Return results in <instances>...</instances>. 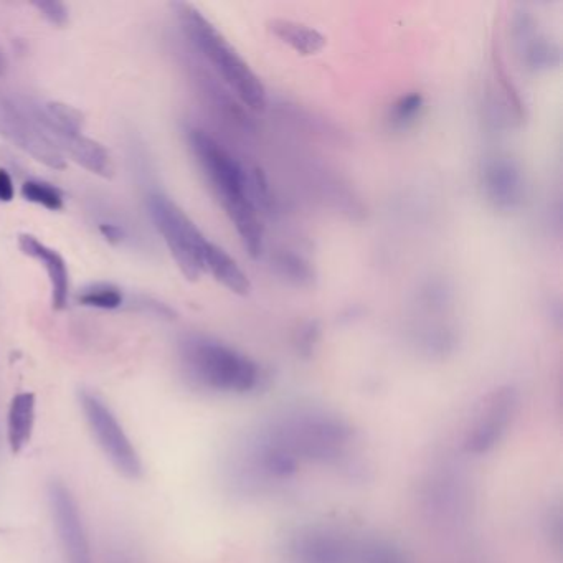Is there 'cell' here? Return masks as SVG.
I'll list each match as a JSON object with an SVG mask.
<instances>
[{"instance_id":"1","label":"cell","mask_w":563,"mask_h":563,"mask_svg":"<svg viewBox=\"0 0 563 563\" xmlns=\"http://www.w3.org/2000/svg\"><path fill=\"white\" fill-rule=\"evenodd\" d=\"M352 443L341 418L319 410H289L248 436L235 455L233 471L247 488L291 478L301 463H337Z\"/></svg>"},{"instance_id":"2","label":"cell","mask_w":563,"mask_h":563,"mask_svg":"<svg viewBox=\"0 0 563 563\" xmlns=\"http://www.w3.org/2000/svg\"><path fill=\"white\" fill-rule=\"evenodd\" d=\"M187 141L200 169L212 185L213 192L232 220L243 247L251 258H258L263 251L265 232L260 212L251 199L247 171L217 139L202 129L190 128L187 131Z\"/></svg>"},{"instance_id":"3","label":"cell","mask_w":563,"mask_h":563,"mask_svg":"<svg viewBox=\"0 0 563 563\" xmlns=\"http://www.w3.org/2000/svg\"><path fill=\"white\" fill-rule=\"evenodd\" d=\"M174 7L180 29L218 76H222L232 93L251 111H263L268 103L265 85L232 43L194 5L179 2Z\"/></svg>"},{"instance_id":"4","label":"cell","mask_w":563,"mask_h":563,"mask_svg":"<svg viewBox=\"0 0 563 563\" xmlns=\"http://www.w3.org/2000/svg\"><path fill=\"white\" fill-rule=\"evenodd\" d=\"M179 355L187 377L207 390L242 395L260 385L261 370L255 360L212 337H184Z\"/></svg>"},{"instance_id":"5","label":"cell","mask_w":563,"mask_h":563,"mask_svg":"<svg viewBox=\"0 0 563 563\" xmlns=\"http://www.w3.org/2000/svg\"><path fill=\"white\" fill-rule=\"evenodd\" d=\"M147 207L180 273L185 280H199L205 271L204 250L209 240L190 220L189 215L166 195L159 192L149 195Z\"/></svg>"},{"instance_id":"6","label":"cell","mask_w":563,"mask_h":563,"mask_svg":"<svg viewBox=\"0 0 563 563\" xmlns=\"http://www.w3.org/2000/svg\"><path fill=\"white\" fill-rule=\"evenodd\" d=\"M78 400L98 445L105 451L114 468L118 469L124 478H141V458L111 408L90 390H80Z\"/></svg>"},{"instance_id":"7","label":"cell","mask_w":563,"mask_h":563,"mask_svg":"<svg viewBox=\"0 0 563 563\" xmlns=\"http://www.w3.org/2000/svg\"><path fill=\"white\" fill-rule=\"evenodd\" d=\"M0 136L27 152L43 166L55 171H62L67 166L63 152L38 128L25 108L24 101L0 95Z\"/></svg>"},{"instance_id":"8","label":"cell","mask_w":563,"mask_h":563,"mask_svg":"<svg viewBox=\"0 0 563 563\" xmlns=\"http://www.w3.org/2000/svg\"><path fill=\"white\" fill-rule=\"evenodd\" d=\"M47 494L65 560L67 563H93L85 522L67 484L53 479L48 483Z\"/></svg>"},{"instance_id":"9","label":"cell","mask_w":563,"mask_h":563,"mask_svg":"<svg viewBox=\"0 0 563 563\" xmlns=\"http://www.w3.org/2000/svg\"><path fill=\"white\" fill-rule=\"evenodd\" d=\"M517 395L512 388L494 390L476 413L464 438V450L471 455H486L506 435L516 415Z\"/></svg>"},{"instance_id":"10","label":"cell","mask_w":563,"mask_h":563,"mask_svg":"<svg viewBox=\"0 0 563 563\" xmlns=\"http://www.w3.org/2000/svg\"><path fill=\"white\" fill-rule=\"evenodd\" d=\"M360 540L329 527L299 530L289 542L294 563H357Z\"/></svg>"},{"instance_id":"11","label":"cell","mask_w":563,"mask_h":563,"mask_svg":"<svg viewBox=\"0 0 563 563\" xmlns=\"http://www.w3.org/2000/svg\"><path fill=\"white\" fill-rule=\"evenodd\" d=\"M484 197L494 209L512 212L526 199V179L514 159L507 156L486 157L479 171Z\"/></svg>"},{"instance_id":"12","label":"cell","mask_w":563,"mask_h":563,"mask_svg":"<svg viewBox=\"0 0 563 563\" xmlns=\"http://www.w3.org/2000/svg\"><path fill=\"white\" fill-rule=\"evenodd\" d=\"M512 38L522 65L529 71L540 73L560 65V48L552 38L540 32L537 20L529 12H517L512 20Z\"/></svg>"},{"instance_id":"13","label":"cell","mask_w":563,"mask_h":563,"mask_svg":"<svg viewBox=\"0 0 563 563\" xmlns=\"http://www.w3.org/2000/svg\"><path fill=\"white\" fill-rule=\"evenodd\" d=\"M17 242L25 256L38 261L47 271L50 289H52V308L57 311L65 308L70 296V271L65 258L30 233H20Z\"/></svg>"},{"instance_id":"14","label":"cell","mask_w":563,"mask_h":563,"mask_svg":"<svg viewBox=\"0 0 563 563\" xmlns=\"http://www.w3.org/2000/svg\"><path fill=\"white\" fill-rule=\"evenodd\" d=\"M53 144L60 151H67L68 156L76 164H80L91 174L103 177V179H111L114 176L113 157L106 151L103 144L95 139L88 138L83 133H62L53 138Z\"/></svg>"},{"instance_id":"15","label":"cell","mask_w":563,"mask_h":563,"mask_svg":"<svg viewBox=\"0 0 563 563\" xmlns=\"http://www.w3.org/2000/svg\"><path fill=\"white\" fill-rule=\"evenodd\" d=\"M35 400L34 393H17L10 402L9 413H7V441L10 451L19 455L29 445L34 435L35 426Z\"/></svg>"},{"instance_id":"16","label":"cell","mask_w":563,"mask_h":563,"mask_svg":"<svg viewBox=\"0 0 563 563\" xmlns=\"http://www.w3.org/2000/svg\"><path fill=\"white\" fill-rule=\"evenodd\" d=\"M205 271L222 284L223 288L232 291L238 296H247L251 291V283L245 271L240 268L237 261L228 255L227 251L215 243L207 242L204 250Z\"/></svg>"},{"instance_id":"17","label":"cell","mask_w":563,"mask_h":563,"mask_svg":"<svg viewBox=\"0 0 563 563\" xmlns=\"http://www.w3.org/2000/svg\"><path fill=\"white\" fill-rule=\"evenodd\" d=\"M271 34L301 55H316L326 45V37L309 25L293 20L275 19L268 24Z\"/></svg>"},{"instance_id":"18","label":"cell","mask_w":563,"mask_h":563,"mask_svg":"<svg viewBox=\"0 0 563 563\" xmlns=\"http://www.w3.org/2000/svg\"><path fill=\"white\" fill-rule=\"evenodd\" d=\"M275 270L281 278L299 286V288H309L316 281V273L311 263L301 255H296L293 251H280L273 258Z\"/></svg>"},{"instance_id":"19","label":"cell","mask_w":563,"mask_h":563,"mask_svg":"<svg viewBox=\"0 0 563 563\" xmlns=\"http://www.w3.org/2000/svg\"><path fill=\"white\" fill-rule=\"evenodd\" d=\"M438 484L431 486L428 496L431 499V509L445 517H455L463 506L464 494L458 479L451 476H440Z\"/></svg>"},{"instance_id":"20","label":"cell","mask_w":563,"mask_h":563,"mask_svg":"<svg viewBox=\"0 0 563 563\" xmlns=\"http://www.w3.org/2000/svg\"><path fill=\"white\" fill-rule=\"evenodd\" d=\"M80 301L86 308L103 309V311H114L123 308L126 303L123 289L111 283H93L81 289L78 294Z\"/></svg>"},{"instance_id":"21","label":"cell","mask_w":563,"mask_h":563,"mask_svg":"<svg viewBox=\"0 0 563 563\" xmlns=\"http://www.w3.org/2000/svg\"><path fill=\"white\" fill-rule=\"evenodd\" d=\"M423 100L422 93L412 91L407 95L400 96L388 111V123L393 129H407L417 121L418 116L422 113Z\"/></svg>"},{"instance_id":"22","label":"cell","mask_w":563,"mask_h":563,"mask_svg":"<svg viewBox=\"0 0 563 563\" xmlns=\"http://www.w3.org/2000/svg\"><path fill=\"white\" fill-rule=\"evenodd\" d=\"M22 197L27 202L40 205L43 209L52 210V212L63 209L62 190L45 180L32 179L24 182Z\"/></svg>"},{"instance_id":"23","label":"cell","mask_w":563,"mask_h":563,"mask_svg":"<svg viewBox=\"0 0 563 563\" xmlns=\"http://www.w3.org/2000/svg\"><path fill=\"white\" fill-rule=\"evenodd\" d=\"M357 563H407L400 550L384 540H360Z\"/></svg>"},{"instance_id":"24","label":"cell","mask_w":563,"mask_h":563,"mask_svg":"<svg viewBox=\"0 0 563 563\" xmlns=\"http://www.w3.org/2000/svg\"><path fill=\"white\" fill-rule=\"evenodd\" d=\"M34 7L48 24L55 25V27H65L70 20L67 5L57 2V0H38V2H34Z\"/></svg>"},{"instance_id":"25","label":"cell","mask_w":563,"mask_h":563,"mask_svg":"<svg viewBox=\"0 0 563 563\" xmlns=\"http://www.w3.org/2000/svg\"><path fill=\"white\" fill-rule=\"evenodd\" d=\"M98 228H100V233L106 242L111 243V245H121L128 238L126 228L121 227L118 223L101 222Z\"/></svg>"},{"instance_id":"26","label":"cell","mask_w":563,"mask_h":563,"mask_svg":"<svg viewBox=\"0 0 563 563\" xmlns=\"http://www.w3.org/2000/svg\"><path fill=\"white\" fill-rule=\"evenodd\" d=\"M15 197L14 180L9 172L0 169V204H9Z\"/></svg>"},{"instance_id":"27","label":"cell","mask_w":563,"mask_h":563,"mask_svg":"<svg viewBox=\"0 0 563 563\" xmlns=\"http://www.w3.org/2000/svg\"><path fill=\"white\" fill-rule=\"evenodd\" d=\"M5 71H7V58H5L4 50L0 48V76H4Z\"/></svg>"}]
</instances>
